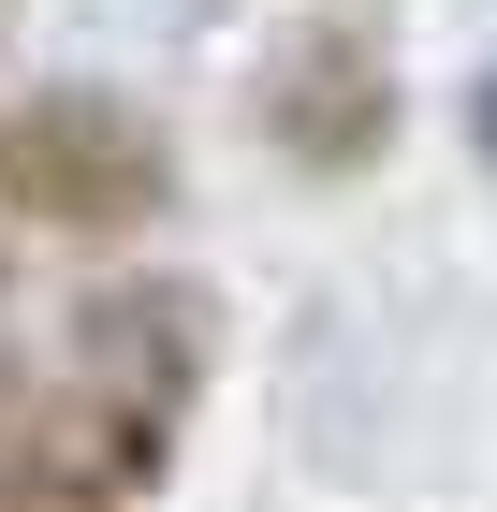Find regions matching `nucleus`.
Wrapping results in <instances>:
<instances>
[{"mask_svg": "<svg viewBox=\"0 0 497 512\" xmlns=\"http://www.w3.org/2000/svg\"><path fill=\"white\" fill-rule=\"evenodd\" d=\"M483 147H497V59H483Z\"/></svg>", "mask_w": 497, "mask_h": 512, "instance_id": "39448f33", "label": "nucleus"}, {"mask_svg": "<svg viewBox=\"0 0 497 512\" xmlns=\"http://www.w3.org/2000/svg\"><path fill=\"white\" fill-rule=\"evenodd\" d=\"M205 352H220V308H205L191 278H117V293L74 308V366H59L44 410L147 498L161 454H176V425H191V395H205Z\"/></svg>", "mask_w": 497, "mask_h": 512, "instance_id": "f03ea898", "label": "nucleus"}, {"mask_svg": "<svg viewBox=\"0 0 497 512\" xmlns=\"http://www.w3.org/2000/svg\"><path fill=\"white\" fill-rule=\"evenodd\" d=\"M395 44L351 15V0H322V15H293V30L264 44V74H249V132H264V161H293V176H322V191H351L366 161L395 147Z\"/></svg>", "mask_w": 497, "mask_h": 512, "instance_id": "7ed1b4c3", "label": "nucleus"}, {"mask_svg": "<svg viewBox=\"0 0 497 512\" xmlns=\"http://www.w3.org/2000/svg\"><path fill=\"white\" fill-rule=\"evenodd\" d=\"M0 512H132V483H117L59 410H30V425L0 439Z\"/></svg>", "mask_w": 497, "mask_h": 512, "instance_id": "20e7f679", "label": "nucleus"}, {"mask_svg": "<svg viewBox=\"0 0 497 512\" xmlns=\"http://www.w3.org/2000/svg\"><path fill=\"white\" fill-rule=\"evenodd\" d=\"M0 220L30 235H74V249H132L176 220V132L103 74H44V88H0Z\"/></svg>", "mask_w": 497, "mask_h": 512, "instance_id": "f257e3e1", "label": "nucleus"}]
</instances>
